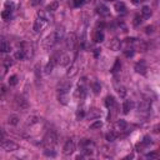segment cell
Listing matches in <instances>:
<instances>
[{
	"label": "cell",
	"instance_id": "obj_41",
	"mask_svg": "<svg viewBox=\"0 0 160 160\" xmlns=\"http://www.w3.org/2000/svg\"><path fill=\"white\" fill-rule=\"evenodd\" d=\"M86 3V0H74V5L79 8V6H81L83 4H85Z\"/></svg>",
	"mask_w": 160,
	"mask_h": 160
},
{
	"label": "cell",
	"instance_id": "obj_18",
	"mask_svg": "<svg viewBox=\"0 0 160 160\" xmlns=\"http://www.w3.org/2000/svg\"><path fill=\"white\" fill-rule=\"evenodd\" d=\"M115 126H116V130H120V131H123L126 129V121L125 120H118L116 121V124H115Z\"/></svg>",
	"mask_w": 160,
	"mask_h": 160
},
{
	"label": "cell",
	"instance_id": "obj_20",
	"mask_svg": "<svg viewBox=\"0 0 160 160\" xmlns=\"http://www.w3.org/2000/svg\"><path fill=\"white\" fill-rule=\"evenodd\" d=\"M114 104H115V99H114V96L109 95V96L105 98V106L106 108H111Z\"/></svg>",
	"mask_w": 160,
	"mask_h": 160
},
{
	"label": "cell",
	"instance_id": "obj_40",
	"mask_svg": "<svg viewBox=\"0 0 160 160\" xmlns=\"http://www.w3.org/2000/svg\"><path fill=\"white\" fill-rule=\"evenodd\" d=\"M35 123H38V119L35 116H31V118H29L28 119V121H26V124L28 125H33V124H35Z\"/></svg>",
	"mask_w": 160,
	"mask_h": 160
},
{
	"label": "cell",
	"instance_id": "obj_11",
	"mask_svg": "<svg viewBox=\"0 0 160 160\" xmlns=\"http://www.w3.org/2000/svg\"><path fill=\"white\" fill-rule=\"evenodd\" d=\"M150 108H151V103H150V101H143V103H140L139 106H138L139 111H142V113L149 111Z\"/></svg>",
	"mask_w": 160,
	"mask_h": 160
},
{
	"label": "cell",
	"instance_id": "obj_29",
	"mask_svg": "<svg viewBox=\"0 0 160 160\" xmlns=\"http://www.w3.org/2000/svg\"><path fill=\"white\" fill-rule=\"evenodd\" d=\"M44 154L46 155V157H51V158H54L55 157V151L53 150V148H46V149H45V151H44Z\"/></svg>",
	"mask_w": 160,
	"mask_h": 160
},
{
	"label": "cell",
	"instance_id": "obj_46",
	"mask_svg": "<svg viewBox=\"0 0 160 160\" xmlns=\"http://www.w3.org/2000/svg\"><path fill=\"white\" fill-rule=\"evenodd\" d=\"M145 33H146V34L153 33V26H146V28H145Z\"/></svg>",
	"mask_w": 160,
	"mask_h": 160
},
{
	"label": "cell",
	"instance_id": "obj_6",
	"mask_svg": "<svg viewBox=\"0 0 160 160\" xmlns=\"http://www.w3.org/2000/svg\"><path fill=\"white\" fill-rule=\"evenodd\" d=\"M75 44H77V35H75L74 33H70L65 39V45L69 50H73L75 48Z\"/></svg>",
	"mask_w": 160,
	"mask_h": 160
},
{
	"label": "cell",
	"instance_id": "obj_31",
	"mask_svg": "<svg viewBox=\"0 0 160 160\" xmlns=\"http://www.w3.org/2000/svg\"><path fill=\"white\" fill-rule=\"evenodd\" d=\"M18 84V77L16 75H11L10 79H9V85L10 86H15Z\"/></svg>",
	"mask_w": 160,
	"mask_h": 160
},
{
	"label": "cell",
	"instance_id": "obj_37",
	"mask_svg": "<svg viewBox=\"0 0 160 160\" xmlns=\"http://www.w3.org/2000/svg\"><path fill=\"white\" fill-rule=\"evenodd\" d=\"M13 8H14V5H13V3H11V1H10V0H8V1L5 3V10L13 11Z\"/></svg>",
	"mask_w": 160,
	"mask_h": 160
},
{
	"label": "cell",
	"instance_id": "obj_13",
	"mask_svg": "<svg viewBox=\"0 0 160 160\" xmlns=\"http://www.w3.org/2000/svg\"><path fill=\"white\" fill-rule=\"evenodd\" d=\"M101 111L99 109H91L89 113H88V118L89 119H96V118H100Z\"/></svg>",
	"mask_w": 160,
	"mask_h": 160
},
{
	"label": "cell",
	"instance_id": "obj_23",
	"mask_svg": "<svg viewBox=\"0 0 160 160\" xmlns=\"http://www.w3.org/2000/svg\"><path fill=\"white\" fill-rule=\"evenodd\" d=\"M130 109H131V101L125 100L124 104H123V113H124V114H128Z\"/></svg>",
	"mask_w": 160,
	"mask_h": 160
},
{
	"label": "cell",
	"instance_id": "obj_21",
	"mask_svg": "<svg viewBox=\"0 0 160 160\" xmlns=\"http://www.w3.org/2000/svg\"><path fill=\"white\" fill-rule=\"evenodd\" d=\"M114 8H115V10L118 11V13H124V11L126 10V6H125L124 3H116Z\"/></svg>",
	"mask_w": 160,
	"mask_h": 160
},
{
	"label": "cell",
	"instance_id": "obj_36",
	"mask_svg": "<svg viewBox=\"0 0 160 160\" xmlns=\"http://www.w3.org/2000/svg\"><path fill=\"white\" fill-rule=\"evenodd\" d=\"M19 123V118L18 116H11L10 119H9V124H11V125H16Z\"/></svg>",
	"mask_w": 160,
	"mask_h": 160
},
{
	"label": "cell",
	"instance_id": "obj_48",
	"mask_svg": "<svg viewBox=\"0 0 160 160\" xmlns=\"http://www.w3.org/2000/svg\"><path fill=\"white\" fill-rule=\"evenodd\" d=\"M142 1H145V0H133V4H135V5H138V4H140Z\"/></svg>",
	"mask_w": 160,
	"mask_h": 160
},
{
	"label": "cell",
	"instance_id": "obj_3",
	"mask_svg": "<svg viewBox=\"0 0 160 160\" xmlns=\"http://www.w3.org/2000/svg\"><path fill=\"white\" fill-rule=\"evenodd\" d=\"M85 78H83L81 79V81L79 83V85H78V88H77V90H75V96L77 98H80V99H83L84 96H85V93H86V90H85Z\"/></svg>",
	"mask_w": 160,
	"mask_h": 160
},
{
	"label": "cell",
	"instance_id": "obj_34",
	"mask_svg": "<svg viewBox=\"0 0 160 160\" xmlns=\"http://www.w3.org/2000/svg\"><path fill=\"white\" fill-rule=\"evenodd\" d=\"M134 49L133 48H130V49H126V50H124V54H125V56H126V58H131L133 55H134Z\"/></svg>",
	"mask_w": 160,
	"mask_h": 160
},
{
	"label": "cell",
	"instance_id": "obj_25",
	"mask_svg": "<svg viewBox=\"0 0 160 160\" xmlns=\"http://www.w3.org/2000/svg\"><path fill=\"white\" fill-rule=\"evenodd\" d=\"M58 8H59V3L58 1H53L51 4H49V5L46 6V10L48 11H55Z\"/></svg>",
	"mask_w": 160,
	"mask_h": 160
},
{
	"label": "cell",
	"instance_id": "obj_17",
	"mask_svg": "<svg viewBox=\"0 0 160 160\" xmlns=\"http://www.w3.org/2000/svg\"><path fill=\"white\" fill-rule=\"evenodd\" d=\"M49 13H50V11H39V13H38V16L41 18V19H44V20L48 23V21L51 20V16L49 15Z\"/></svg>",
	"mask_w": 160,
	"mask_h": 160
},
{
	"label": "cell",
	"instance_id": "obj_47",
	"mask_svg": "<svg viewBox=\"0 0 160 160\" xmlns=\"http://www.w3.org/2000/svg\"><path fill=\"white\" fill-rule=\"evenodd\" d=\"M41 1H43V0H33V1H31V5L35 6V5H38V4H40Z\"/></svg>",
	"mask_w": 160,
	"mask_h": 160
},
{
	"label": "cell",
	"instance_id": "obj_30",
	"mask_svg": "<svg viewBox=\"0 0 160 160\" xmlns=\"http://www.w3.org/2000/svg\"><path fill=\"white\" fill-rule=\"evenodd\" d=\"M120 68H121L120 59H116V62H115V64H114V66H113V73H116V71H119Z\"/></svg>",
	"mask_w": 160,
	"mask_h": 160
},
{
	"label": "cell",
	"instance_id": "obj_16",
	"mask_svg": "<svg viewBox=\"0 0 160 160\" xmlns=\"http://www.w3.org/2000/svg\"><path fill=\"white\" fill-rule=\"evenodd\" d=\"M11 50V46L9 43H6V41H0V51L3 53H9Z\"/></svg>",
	"mask_w": 160,
	"mask_h": 160
},
{
	"label": "cell",
	"instance_id": "obj_28",
	"mask_svg": "<svg viewBox=\"0 0 160 160\" xmlns=\"http://www.w3.org/2000/svg\"><path fill=\"white\" fill-rule=\"evenodd\" d=\"M116 136H118L116 133L110 131V133H108V134H106V140H108V142H114V140L116 139Z\"/></svg>",
	"mask_w": 160,
	"mask_h": 160
},
{
	"label": "cell",
	"instance_id": "obj_8",
	"mask_svg": "<svg viewBox=\"0 0 160 160\" xmlns=\"http://www.w3.org/2000/svg\"><path fill=\"white\" fill-rule=\"evenodd\" d=\"M70 62H71V59L69 54H62L58 58V64L60 66H68L70 64Z\"/></svg>",
	"mask_w": 160,
	"mask_h": 160
},
{
	"label": "cell",
	"instance_id": "obj_1",
	"mask_svg": "<svg viewBox=\"0 0 160 160\" xmlns=\"http://www.w3.org/2000/svg\"><path fill=\"white\" fill-rule=\"evenodd\" d=\"M58 41H59V39H58V36H56V34H55V31H54V33H51L50 35H48V36L44 39V41H43V46H44V49L49 50V49H51L56 43H58Z\"/></svg>",
	"mask_w": 160,
	"mask_h": 160
},
{
	"label": "cell",
	"instance_id": "obj_35",
	"mask_svg": "<svg viewBox=\"0 0 160 160\" xmlns=\"http://www.w3.org/2000/svg\"><path fill=\"white\" fill-rule=\"evenodd\" d=\"M118 93H119V95L121 98H124L125 95H126V89H125L124 86H119L118 88Z\"/></svg>",
	"mask_w": 160,
	"mask_h": 160
},
{
	"label": "cell",
	"instance_id": "obj_4",
	"mask_svg": "<svg viewBox=\"0 0 160 160\" xmlns=\"http://www.w3.org/2000/svg\"><path fill=\"white\" fill-rule=\"evenodd\" d=\"M1 148L5 151H15L19 149V145L16 143L11 142V140H5V142L1 143Z\"/></svg>",
	"mask_w": 160,
	"mask_h": 160
},
{
	"label": "cell",
	"instance_id": "obj_7",
	"mask_svg": "<svg viewBox=\"0 0 160 160\" xmlns=\"http://www.w3.org/2000/svg\"><path fill=\"white\" fill-rule=\"evenodd\" d=\"M45 24H46V21H45L44 19H41V18L38 16L35 19V21H34V31H35V33L41 31V30H43V28L45 26Z\"/></svg>",
	"mask_w": 160,
	"mask_h": 160
},
{
	"label": "cell",
	"instance_id": "obj_15",
	"mask_svg": "<svg viewBox=\"0 0 160 160\" xmlns=\"http://www.w3.org/2000/svg\"><path fill=\"white\" fill-rule=\"evenodd\" d=\"M98 14H100L101 16H108L109 15V8L105 5H99L98 6Z\"/></svg>",
	"mask_w": 160,
	"mask_h": 160
},
{
	"label": "cell",
	"instance_id": "obj_32",
	"mask_svg": "<svg viewBox=\"0 0 160 160\" xmlns=\"http://www.w3.org/2000/svg\"><path fill=\"white\" fill-rule=\"evenodd\" d=\"M55 34H56V36H58V39H63V36H64V28H58L55 30Z\"/></svg>",
	"mask_w": 160,
	"mask_h": 160
},
{
	"label": "cell",
	"instance_id": "obj_44",
	"mask_svg": "<svg viewBox=\"0 0 160 160\" xmlns=\"http://www.w3.org/2000/svg\"><path fill=\"white\" fill-rule=\"evenodd\" d=\"M140 23H142V18H140L139 15H136V16H135V21H134V24H135V25H139Z\"/></svg>",
	"mask_w": 160,
	"mask_h": 160
},
{
	"label": "cell",
	"instance_id": "obj_19",
	"mask_svg": "<svg viewBox=\"0 0 160 160\" xmlns=\"http://www.w3.org/2000/svg\"><path fill=\"white\" fill-rule=\"evenodd\" d=\"M77 73H78V65L77 64H73V65H71V68L69 70H68V73H66V75L69 78H71V77H74V75H77Z\"/></svg>",
	"mask_w": 160,
	"mask_h": 160
},
{
	"label": "cell",
	"instance_id": "obj_14",
	"mask_svg": "<svg viewBox=\"0 0 160 160\" xmlns=\"http://www.w3.org/2000/svg\"><path fill=\"white\" fill-rule=\"evenodd\" d=\"M104 33H101L100 30H99V31H96L94 34V36H93V40L95 41V43H103V41H104Z\"/></svg>",
	"mask_w": 160,
	"mask_h": 160
},
{
	"label": "cell",
	"instance_id": "obj_49",
	"mask_svg": "<svg viewBox=\"0 0 160 160\" xmlns=\"http://www.w3.org/2000/svg\"><path fill=\"white\" fill-rule=\"evenodd\" d=\"M99 53H100V49H95V56H98Z\"/></svg>",
	"mask_w": 160,
	"mask_h": 160
},
{
	"label": "cell",
	"instance_id": "obj_45",
	"mask_svg": "<svg viewBox=\"0 0 160 160\" xmlns=\"http://www.w3.org/2000/svg\"><path fill=\"white\" fill-rule=\"evenodd\" d=\"M11 64H13V62H11V59H10V58H6V59H5V66L8 68V66H10Z\"/></svg>",
	"mask_w": 160,
	"mask_h": 160
},
{
	"label": "cell",
	"instance_id": "obj_26",
	"mask_svg": "<svg viewBox=\"0 0 160 160\" xmlns=\"http://www.w3.org/2000/svg\"><path fill=\"white\" fill-rule=\"evenodd\" d=\"M25 58V53H24V50L23 49H19V50L15 53V59L16 60H23Z\"/></svg>",
	"mask_w": 160,
	"mask_h": 160
},
{
	"label": "cell",
	"instance_id": "obj_39",
	"mask_svg": "<svg viewBox=\"0 0 160 160\" xmlns=\"http://www.w3.org/2000/svg\"><path fill=\"white\" fill-rule=\"evenodd\" d=\"M10 14H11V11H9V10H4L3 13H1V18L6 20V19H9V18H10Z\"/></svg>",
	"mask_w": 160,
	"mask_h": 160
},
{
	"label": "cell",
	"instance_id": "obj_27",
	"mask_svg": "<svg viewBox=\"0 0 160 160\" xmlns=\"http://www.w3.org/2000/svg\"><path fill=\"white\" fill-rule=\"evenodd\" d=\"M103 126V123H101V121L100 120H96V121H95V123H93V124H91L90 125V130H96V129H100Z\"/></svg>",
	"mask_w": 160,
	"mask_h": 160
},
{
	"label": "cell",
	"instance_id": "obj_33",
	"mask_svg": "<svg viewBox=\"0 0 160 160\" xmlns=\"http://www.w3.org/2000/svg\"><path fill=\"white\" fill-rule=\"evenodd\" d=\"M6 69H8V68L5 65H0V80L6 75Z\"/></svg>",
	"mask_w": 160,
	"mask_h": 160
},
{
	"label": "cell",
	"instance_id": "obj_2",
	"mask_svg": "<svg viewBox=\"0 0 160 160\" xmlns=\"http://www.w3.org/2000/svg\"><path fill=\"white\" fill-rule=\"evenodd\" d=\"M56 140H58V138H56V134L54 131H48L46 133V135L44 136V145L46 146V148H53L55 145L56 143Z\"/></svg>",
	"mask_w": 160,
	"mask_h": 160
},
{
	"label": "cell",
	"instance_id": "obj_50",
	"mask_svg": "<svg viewBox=\"0 0 160 160\" xmlns=\"http://www.w3.org/2000/svg\"><path fill=\"white\" fill-rule=\"evenodd\" d=\"M155 133H159V126H155V130H154Z\"/></svg>",
	"mask_w": 160,
	"mask_h": 160
},
{
	"label": "cell",
	"instance_id": "obj_5",
	"mask_svg": "<svg viewBox=\"0 0 160 160\" xmlns=\"http://www.w3.org/2000/svg\"><path fill=\"white\" fill-rule=\"evenodd\" d=\"M75 151V144L73 140H68V142L64 144L63 148V154L64 155H71Z\"/></svg>",
	"mask_w": 160,
	"mask_h": 160
},
{
	"label": "cell",
	"instance_id": "obj_51",
	"mask_svg": "<svg viewBox=\"0 0 160 160\" xmlns=\"http://www.w3.org/2000/svg\"><path fill=\"white\" fill-rule=\"evenodd\" d=\"M105 1H114V0H105Z\"/></svg>",
	"mask_w": 160,
	"mask_h": 160
},
{
	"label": "cell",
	"instance_id": "obj_12",
	"mask_svg": "<svg viewBox=\"0 0 160 160\" xmlns=\"http://www.w3.org/2000/svg\"><path fill=\"white\" fill-rule=\"evenodd\" d=\"M68 100H69V94H68V91L59 90V101L62 103V104L66 105L68 104Z\"/></svg>",
	"mask_w": 160,
	"mask_h": 160
},
{
	"label": "cell",
	"instance_id": "obj_42",
	"mask_svg": "<svg viewBox=\"0 0 160 160\" xmlns=\"http://www.w3.org/2000/svg\"><path fill=\"white\" fill-rule=\"evenodd\" d=\"M146 158H149V159H157V158H159V154L158 153H149V154H146Z\"/></svg>",
	"mask_w": 160,
	"mask_h": 160
},
{
	"label": "cell",
	"instance_id": "obj_9",
	"mask_svg": "<svg viewBox=\"0 0 160 160\" xmlns=\"http://www.w3.org/2000/svg\"><path fill=\"white\" fill-rule=\"evenodd\" d=\"M135 70H136V73L145 75V74H146V65H145V62H144V60H142V62L136 63V64H135Z\"/></svg>",
	"mask_w": 160,
	"mask_h": 160
},
{
	"label": "cell",
	"instance_id": "obj_22",
	"mask_svg": "<svg viewBox=\"0 0 160 160\" xmlns=\"http://www.w3.org/2000/svg\"><path fill=\"white\" fill-rule=\"evenodd\" d=\"M142 14H143L144 18H150L151 16V9H150L149 6H143Z\"/></svg>",
	"mask_w": 160,
	"mask_h": 160
},
{
	"label": "cell",
	"instance_id": "obj_24",
	"mask_svg": "<svg viewBox=\"0 0 160 160\" xmlns=\"http://www.w3.org/2000/svg\"><path fill=\"white\" fill-rule=\"evenodd\" d=\"M91 89H93V91L95 94H99V93H100V90H101V86H100V84H99L98 81H94L93 84H91Z\"/></svg>",
	"mask_w": 160,
	"mask_h": 160
},
{
	"label": "cell",
	"instance_id": "obj_38",
	"mask_svg": "<svg viewBox=\"0 0 160 160\" xmlns=\"http://www.w3.org/2000/svg\"><path fill=\"white\" fill-rule=\"evenodd\" d=\"M142 143H143L145 146H149V145H150V144L153 143V142H151V139L149 138V136H144V140H143Z\"/></svg>",
	"mask_w": 160,
	"mask_h": 160
},
{
	"label": "cell",
	"instance_id": "obj_43",
	"mask_svg": "<svg viewBox=\"0 0 160 160\" xmlns=\"http://www.w3.org/2000/svg\"><path fill=\"white\" fill-rule=\"evenodd\" d=\"M77 116H78V119H79V118H80V119H81V118L84 116V110H83V109H80V108H79L78 113H77Z\"/></svg>",
	"mask_w": 160,
	"mask_h": 160
},
{
	"label": "cell",
	"instance_id": "obj_10",
	"mask_svg": "<svg viewBox=\"0 0 160 160\" xmlns=\"http://www.w3.org/2000/svg\"><path fill=\"white\" fill-rule=\"evenodd\" d=\"M109 46H110V49H111V50H114V51L120 50V48H121V41H120V39H118V38H114V39L110 41Z\"/></svg>",
	"mask_w": 160,
	"mask_h": 160
}]
</instances>
